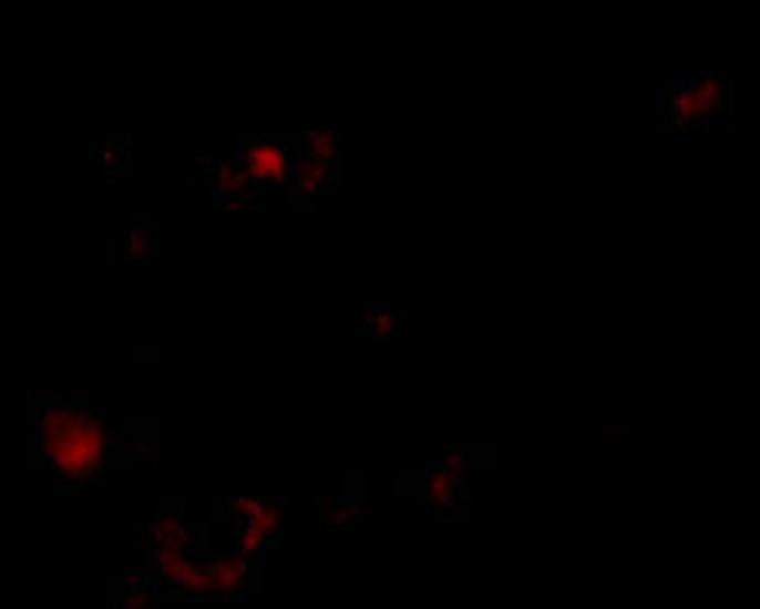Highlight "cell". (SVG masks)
<instances>
[{
	"mask_svg": "<svg viewBox=\"0 0 760 609\" xmlns=\"http://www.w3.org/2000/svg\"><path fill=\"white\" fill-rule=\"evenodd\" d=\"M40 440L37 456L60 478L85 482L92 478L109 450V433L99 416L73 403H47L37 420Z\"/></svg>",
	"mask_w": 760,
	"mask_h": 609,
	"instance_id": "6da1fadb",
	"label": "cell"
},
{
	"mask_svg": "<svg viewBox=\"0 0 760 609\" xmlns=\"http://www.w3.org/2000/svg\"><path fill=\"white\" fill-rule=\"evenodd\" d=\"M233 515H239L243 528H239V554L253 557L256 550H263L269 544V537H276L279 525H283V512L273 502H259V498H236Z\"/></svg>",
	"mask_w": 760,
	"mask_h": 609,
	"instance_id": "7a4b0ae2",
	"label": "cell"
},
{
	"mask_svg": "<svg viewBox=\"0 0 760 609\" xmlns=\"http://www.w3.org/2000/svg\"><path fill=\"white\" fill-rule=\"evenodd\" d=\"M249 180L256 184H269V180H283L289 174V152L286 145L279 142H253L246 154H243V164Z\"/></svg>",
	"mask_w": 760,
	"mask_h": 609,
	"instance_id": "3957f363",
	"label": "cell"
},
{
	"mask_svg": "<svg viewBox=\"0 0 760 609\" xmlns=\"http://www.w3.org/2000/svg\"><path fill=\"white\" fill-rule=\"evenodd\" d=\"M207 574H210V597H220V593H229L236 597L246 584H249V567H246V557L233 554V557H217L207 564Z\"/></svg>",
	"mask_w": 760,
	"mask_h": 609,
	"instance_id": "277c9868",
	"label": "cell"
},
{
	"mask_svg": "<svg viewBox=\"0 0 760 609\" xmlns=\"http://www.w3.org/2000/svg\"><path fill=\"white\" fill-rule=\"evenodd\" d=\"M456 485H459V478L453 475V472H440V475H433V478H430V498H433L437 505H450V502H453V495H456Z\"/></svg>",
	"mask_w": 760,
	"mask_h": 609,
	"instance_id": "5b68a950",
	"label": "cell"
},
{
	"mask_svg": "<svg viewBox=\"0 0 760 609\" xmlns=\"http://www.w3.org/2000/svg\"><path fill=\"white\" fill-rule=\"evenodd\" d=\"M308 157L328 164L335 157V135L321 132V135H308Z\"/></svg>",
	"mask_w": 760,
	"mask_h": 609,
	"instance_id": "8992f818",
	"label": "cell"
},
{
	"mask_svg": "<svg viewBox=\"0 0 760 609\" xmlns=\"http://www.w3.org/2000/svg\"><path fill=\"white\" fill-rule=\"evenodd\" d=\"M387 328H390V318H383V314H378V318H374V331H378V334H383Z\"/></svg>",
	"mask_w": 760,
	"mask_h": 609,
	"instance_id": "52a82bcc",
	"label": "cell"
}]
</instances>
